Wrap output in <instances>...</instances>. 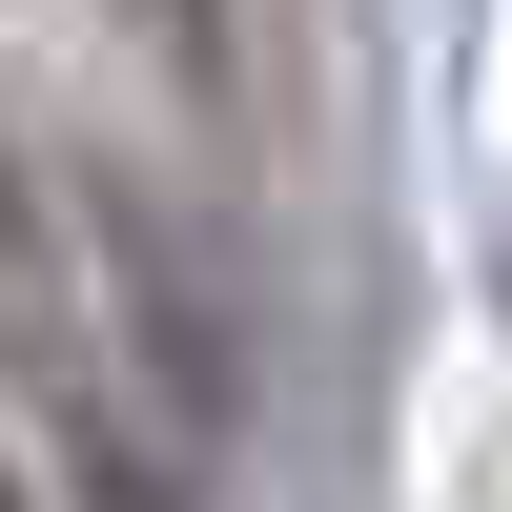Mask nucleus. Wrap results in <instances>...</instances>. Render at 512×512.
<instances>
[{"instance_id": "f257e3e1", "label": "nucleus", "mask_w": 512, "mask_h": 512, "mask_svg": "<svg viewBox=\"0 0 512 512\" xmlns=\"http://www.w3.org/2000/svg\"><path fill=\"white\" fill-rule=\"evenodd\" d=\"M0 226H21V205H0Z\"/></svg>"}, {"instance_id": "f03ea898", "label": "nucleus", "mask_w": 512, "mask_h": 512, "mask_svg": "<svg viewBox=\"0 0 512 512\" xmlns=\"http://www.w3.org/2000/svg\"><path fill=\"white\" fill-rule=\"evenodd\" d=\"M0 512H21V492H0Z\"/></svg>"}]
</instances>
